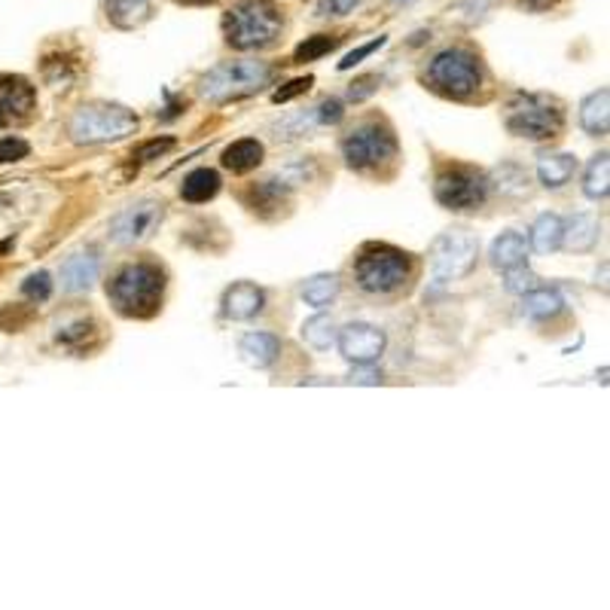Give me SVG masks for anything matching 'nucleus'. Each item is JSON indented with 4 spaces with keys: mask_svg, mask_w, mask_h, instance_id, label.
Here are the masks:
<instances>
[{
    "mask_svg": "<svg viewBox=\"0 0 610 610\" xmlns=\"http://www.w3.org/2000/svg\"><path fill=\"white\" fill-rule=\"evenodd\" d=\"M239 355L253 370H266L282 355V339L272 333H248V336H241Z\"/></svg>",
    "mask_w": 610,
    "mask_h": 610,
    "instance_id": "nucleus-16",
    "label": "nucleus"
},
{
    "mask_svg": "<svg viewBox=\"0 0 610 610\" xmlns=\"http://www.w3.org/2000/svg\"><path fill=\"white\" fill-rule=\"evenodd\" d=\"M22 294L31 302H46V299L52 297V278L46 272H34V275H28V282L22 284Z\"/></svg>",
    "mask_w": 610,
    "mask_h": 610,
    "instance_id": "nucleus-33",
    "label": "nucleus"
},
{
    "mask_svg": "<svg viewBox=\"0 0 610 610\" xmlns=\"http://www.w3.org/2000/svg\"><path fill=\"white\" fill-rule=\"evenodd\" d=\"M581 125L586 129L589 134H608L610 129V92L608 89H598L593 92L581 107Z\"/></svg>",
    "mask_w": 610,
    "mask_h": 610,
    "instance_id": "nucleus-19",
    "label": "nucleus"
},
{
    "mask_svg": "<svg viewBox=\"0 0 610 610\" xmlns=\"http://www.w3.org/2000/svg\"><path fill=\"white\" fill-rule=\"evenodd\" d=\"M343 117H345V110L336 98H327L324 105L318 107V120L324 122V125H336V122L343 120Z\"/></svg>",
    "mask_w": 610,
    "mask_h": 610,
    "instance_id": "nucleus-39",
    "label": "nucleus"
},
{
    "mask_svg": "<svg viewBox=\"0 0 610 610\" xmlns=\"http://www.w3.org/2000/svg\"><path fill=\"white\" fill-rule=\"evenodd\" d=\"M562 232H565V224L562 217L555 214H540L537 224L531 226V248L537 253H552L562 248Z\"/></svg>",
    "mask_w": 610,
    "mask_h": 610,
    "instance_id": "nucleus-24",
    "label": "nucleus"
},
{
    "mask_svg": "<svg viewBox=\"0 0 610 610\" xmlns=\"http://www.w3.org/2000/svg\"><path fill=\"white\" fill-rule=\"evenodd\" d=\"M165 211L163 202H153V199H144L137 205H129L122 208L113 220H110V239L117 244H137V241H147L156 226L163 224Z\"/></svg>",
    "mask_w": 610,
    "mask_h": 610,
    "instance_id": "nucleus-11",
    "label": "nucleus"
},
{
    "mask_svg": "<svg viewBox=\"0 0 610 610\" xmlns=\"http://www.w3.org/2000/svg\"><path fill=\"white\" fill-rule=\"evenodd\" d=\"M610 156L608 153H598L596 159L586 168V178H583V193L589 199H605L610 193Z\"/></svg>",
    "mask_w": 610,
    "mask_h": 610,
    "instance_id": "nucleus-26",
    "label": "nucleus"
},
{
    "mask_svg": "<svg viewBox=\"0 0 610 610\" xmlns=\"http://www.w3.org/2000/svg\"><path fill=\"white\" fill-rule=\"evenodd\" d=\"M314 19H333V15H348L360 0H306Z\"/></svg>",
    "mask_w": 610,
    "mask_h": 610,
    "instance_id": "nucleus-32",
    "label": "nucleus"
},
{
    "mask_svg": "<svg viewBox=\"0 0 610 610\" xmlns=\"http://www.w3.org/2000/svg\"><path fill=\"white\" fill-rule=\"evenodd\" d=\"M598 241V224L589 214H577L571 217L562 232V244H567L571 251H593Z\"/></svg>",
    "mask_w": 610,
    "mask_h": 610,
    "instance_id": "nucleus-25",
    "label": "nucleus"
},
{
    "mask_svg": "<svg viewBox=\"0 0 610 610\" xmlns=\"http://www.w3.org/2000/svg\"><path fill=\"white\" fill-rule=\"evenodd\" d=\"M433 195L436 202L448 211H474L489 199V180L477 168L467 165H452L443 168L433 180Z\"/></svg>",
    "mask_w": 610,
    "mask_h": 610,
    "instance_id": "nucleus-10",
    "label": "nucleus"
},
{
    "mask_svg": "<svg viewBox=\"0 0 610 610\" xmlns=\"http://www.w3.org/2000/svg\"><path fill=\"white\" fill-rule=\"evenodd\" d=\"M355 275L367 294H394L409 278V256L394 248H367L358 256Z\"/></svg>",
    "mask_w": 610,
    "mask_h": 610,
    "instance_id": "nucleus-9",
    "label": "nucleus"
},
{
    "mask_svg": "<svg viewBox=\"0 0 610 610\" xmlns=\"http://www.w3.org/2000/svg\"><path fill=\"white\" fill-rule=\"evenodd\" d=\"M336 333L339 330H336V321L330 314H314V318H309L302 324V339L312 345V348H318V351H324V348L336 343Z\"/></svg>",
    "mask_w": 610,
    "mask_h": 610,
    "instance_id": "nucleus-28",
    "label": "nucleus"
},
{
    "mask_svg": "<svg viewBox=\"0 0 610 610\" xmlns=\"http://www.w3.org/2000/svg\"><path fill=\"white\" fill-rule=\"evenodd\" d=\"M260 163H263V144L253 141V137H241V141L224 149V168H229L232 175L253 171Z\"/></svg>",
    "mask_w": 610,
    "mask_h": 610,
    "instance_id": "nucleus-20",
    "label": "nucleus"
},
{
    "mask_svg": "<svg viewBox=\"0 0 610 610\" xmlns=\"http://www.w3.org/2000/svg\"><path fill=\"white\" fill-rule=\"evenodd\" d=\"M565 125L562 107L547 95H519L506 110V129L528 141H547L555 137Z\"/></svg>",
    "mask_w": 610,
    "mask_h": 610,
    "instance_id": "nucleus-6",
    "label": "nucleus"
},
{
    "mask_svg": "<svg viewBox=\"0 0 610 610\" xmlns=\"http://www.w3.org/2000/svg\"><path fill=\"white\" fill-rule=\"evenodd\" d=\"M284 31V10L278 0H236L224 15L226 44L239 52H256L278 44Z\"/></svg>",
    "mask_w": 610,
    "mask_h": 610,
    "instance_id": "nucleus-1",
    "label": "nucleus"
},
{
    "mask_svg": "<svg viewBox=\"0 0 610 610\" xmlns=\"http://www.w3.org/2000/svg\"><path fill=\"white\" fill-rule=\"evenodd\" d=\"M428 83L446 98H470L482 83V68L477 56L467 49H443L428 64Z\"/></svg>",
    "mask_w": 610,
    "mask_h": 610,
    "instance_id": "nucleus-4",
    "label": "nucleus"
},
{
    "mask_svg": "<svg viewBox=\"0 0 610 610\" xmlns=\"http://www.w3.org/2000/svg\"><path fill=\"white\" fill-rule=\"evenodd\" d=\"M336 343L345 360L351 363H375L385 351L387 336L372 324H348L336 333Z\"/></svg>",
    "mask_w": 610,
    "mask_h": 610,
    "instance_id": "nucleus-12",
    "label": "nucleus"
},
{
    "mask_svg": "<svg viewBox=\"0 0 610 610\" xmlns=\"http://www.w3.org/2000/svg\"><path fill=\"white\" fill-rule=\"evenodd\" d=\"M98 268H101V260L95 251H80L74 256L64 260L61 266V284L68 294H83L89 290L92 284L98 282Z\"/></svg>",
    "mask_w": 610,
    "mask_h": 610,
    "instance_id": "nucleus-14",
    "label": "nucleus"
},
{
    "mask_svg": "<svg viewBox=\"0 0 610 610\" xmlns=\"http://www.w3.org/2000/svg\"><path fill=\"white\" fill-rule=\"evenodd\" d=\"M525 260H528V241L522 239L519 232H504L491 244V266L501 268V272L525 266Z\"/></svg>",
    "mask_w": 610,
    "mask_h": 610,
    "instance_id": "nucleus-18",
    "label": "nucleus"
},
{
    "mask_svg": "<svg viewBox=\"0 0 610 610\" xmlns=\"http://www.w3.org/2000/svg\"><path fill=\"white\" fill-rule=\"evenodd\" d=\"M110 302L125 318H153L163 306L165 275L153 263H132L125 266L107 287Z\"/></svg>",
    "mask_w": 610,
    "mask_h": 610,
    "instance_id": "nucleus-2",
    "label": "nucleus"
},
{
    "mask_svg": "<svg viewBox=\"0 0 610 610\" xmlns=\"http://www.w3.org/2000/svg\"><path fill=\"white\" fill-rule=\"evenodd\" d=\"M268 76H272V68L266 61H224V64H217L214 71L202 76V98H208L214 105L236 101V98L253 95L260 86H266Z\"/></svg>",
    "mask_w": 610,
    "mask_h": 610,
    "instance_id": "nucleus-3",
    "label": "nucleus"
},
{
    "mask_svg": "<svg viewBox=\"0 0 610 610\" xmlns=\"http://www.w3.org/2000/svg\"><path fill=\"white\" fill-rule=\"evenodd\" d=\"M504 287L510 290V294H531V290H537L540 287V278H537L531 268L525 266H516V268H506V282Z\"/></svg>",
    "mask_w": 610,
    "mask_h": 610,
    "instance_id": "nucleus-30",
    "label": "nucleus"
},
{
    "mask_svg": "<svg viewBox=\"0 0 610 610\" xmlns=\"http://www.w3.org/2000/svg\"><path fill=\"white\" fill-rule=\"evenodd\" d=\"M343 156L348 168H355V171L382 168L397 156V137L382 122H360L358 129L345 134Z\"/></svg>",
    "mask_w": 610,
    "mask_h": 610,
    "instance_id": "nucleus-7",
    "label": "nucleus"
},
{
    "mask_svg": "<svg viewBox=\"0 0 610 610\" xmlns=\"http://www.w3.org/2000/svg\"><path fill=\"white\" fill-rule=\"evenodd\" d=\"M379 382H382V372L372 370V363H355L351 385H379Z\"/></svg>",
    "mask_w": 610,
    "mask_h": 610,
    "instance_id": "nucleus-37",
    "label": "nucleus"
},
{
    "mask_svg": "<svg viewBox=\"0 0 610 610\" xmlns=\"http://www.w3.org/2000/svg\"><path fill=\"white\" fill-rule=\"evenodd\" d=\"M284 202V187L278 180H266V183H260V187H253V202L251 208H278Z\"/></svg>",
    "mask_w": 610,
    "mask_h": 610,
    "instance_id": "nucleus-31",
    "label": "nucleus"
},
{
    "mask_svg": "<svg viewBox=\"0 0 610 610\" xmlns=\"http://www.w3.org/2000/svg\"><path fill=\"white\" fill-rule=\"evenodd\" d=\"M183 7H208V3H217V0H178Z\"/></svg>",
    "mask_w": 610,
    "mask_h": 610,
    "instance_id": "nucleus-41",
    "label": "nucleus"
},
{
    "mask_svg": "<svg viewBox=\"0 0 610 610\" xmlns=\"http://www.w3.org/2000/svg\"><path fill=\"white\" fill-rule=\"evenodd\" d=\"M339 46V37H327V34H318V37H309L306 44L299 46L297 56L294 59L297 61H314L321 59V56H327V52H333Z\"/></svg>",
    "mask_w": 610,
    "mask_h": 610,
    "instance_id": "nucleus-29",
    "label": "nucleus"
},
{
    "mask_svg": "<svg viewBox=\"0 0 610 610\" xmlns=\"http://www.w3.org/2000/svg\"><path fill=\"white\" fill-rule=\"evenodd\" d=\"M562 297H559V290H550V287H537L531 294H525L522 297V314L525 318H531V321H547V318H555V314L562 312Z\"/></svg>",
    "mask_w": 610,
    "mask_h": 610,
    "instance_id": "nucleus-22",
    "label": "nucleus"
},
{
    "mask_svg": "<svg viewBox=\"0 0 610 610\" xmlns=\"http://www.w3.org/2000/svg\"><path fill=\"white\" fill-rule=\"evenodd\" d=\"M477 253L479 241L474 232H467V229H448V232H443L431 248L433 282L448 284L458 282L464 275H470L474 266H477Z\"/></svg>",
    "mask_w": 610,
    "mask_h": 610,
    "instance_id": "nucleus-8",
    "label": "nucleus"
},
{
    "mask_svg": "<svg viewBox=\"0 0 610 610\" xmlns=\"http://www.w3.org/2000/svg\"><path fill=\"white\" fill-rule=\"evenodd\" d=\"M339 294V278L336 275H312L309 282L302 284V299L314 306V309H324Z\"/></svg>",
    "mask_w": 610,
    "mask_h": 610,
    "instance_id": "nucleus-27",
    "label": "nucleus"
},
{
    "mask_svg": "<svg viewBox=\"0 0 610 610\" xmlns=\"http://www.w3.org/2000/svg\"><path fill=\"white\" fill-rule=\"evenodd\" d=\"M263 302H266V297L256 284L239 282L224 294V314L232 321H248L256 312H263Z\"/></svg>",
    "mask_w": 610,
    "mask_h": 610,
    "instance_id": "nucleus-15",
    "label": "nucleus"
},
{
    "mask_svg": "<svg viewBox=\"0 0 610 610\" xmlns=\"http://www.w3.org/2000/svg\"><path fill=\"white\" fill-rule=\"evenodd\" d=\"M28 153V141H22V137H0V163H19Z\"/></svg>",
    "mask_w": 610,
    "mask_h": 610,
    "instance_id": "nucleus-34",
    "label": "nucleus"
},
{
    "mask_svg": "<svg viewBox=\"0 0 610 610\" xmlns=\"http://www.w3.org/2000/svg\"><path fill=\"white\" fill-rule=\"evenodd\" d=\"M37 107V92L25 76L0 74V125H19L31 120Z\"/></svg>",
    "mask_w": 610,
    "mask_h": 610,
    "instance_id": "nucleus-13",
    "label": "nucleus"
},
{
    "mask_svg": "<svg viewBox=\"0 0 610 610\" xmlns=\"http://www.w3.org/2000/svg\"><path fill=\"white\" fill-rule=\"evenodd\" d=\"M137 129V117L122 105H86L71 120V137L76 144H107L120 141Z\"/></svg>",
    "mask_w": 610,
    "mask_h": 610,
    "instance_id": "nucleus-5",
    "label": "nucleus"
},
{
    "mask_svg": "<svg viewBox=\"0 0 610 610\" xmlns=\"http://www.w3.org/2000/svg\"><path fill=\"white\" fill-rule=\"evenodd\" d=\"M375 89H379V76H363L358 83H351L348 98H351V101H363V98H370Z\"/></svg>",
    "mask_w": 610,
    "mask_h": 610,
    "instance_id": "nucleus-40",
    "label": "nucleus"
},
{
    "mask_svg": "<svg viewBox=\"0 0 610 610\" xmlns=\"http://www.w3.org/2000/svg\"><path fill=\"white\" fill-rule=\"evenodd\" d=\"M105 13L113 28L134 31L153 19V0H105Z\"/></svg>",
    "mask_w": 610,
    "mask_h": 610,
    "instance_id": "nucleus-17",
    "label": "nucleus"
},
{
    "mask_svg": "<svg viewBox=\"0 0 610 610\" xmlns=\"http://www.w3.org/2000/svg\"><path fill=\"white\" fill-rule=\"evenodd\" d=\"M178 144L175 137H163V141H149V144H144V147L137 149L134 156L141 159V163H149V159H156V156H163L165 149H171Z\"/></svg>",
    "mask_w": 610,
    "mask_h": 610,
    "instance_id": "nucleus-36",
    "label": "nucleus"
},
{
    "mask_svg": "<svg viewBox=\"0 0 610 610\" xmlns=\"http://www.w3.org/2000/svg\"><path fill=\"white\" fill-rule=\"evenodd\" d=\"M314 86V76H299V80H290L284 89H278L272 95V101L275 105H284V101H290V98H297V95H306V92Z\"/></svg>",
    "mask_w": 610,
    "mask_h": 610,
    "instance_id": "nucleus-35",
    "label": "nucleus"
},
{
    "mask_svg": "<svg viewBox=\"0 0 610 610\" xmlns=\"http://www.w3.org/2000/svg\"><path fill=\"white\" fill-rule=\"evenodd\" d=\"M391 3H412V0H391Z\"/></svg>",
    "mask_w": 610,
    "mask_h": 610,
    "instance_id": "nucleus-42",
    "label": "nucleus"
},
{
    "mask_svg": "<svg viewBox=\"0 0 610 610\" xmlns=\"http://www.w3.org/2000/svg\"><path fill=\"white\" fill-rule=\"evenodd\" d=\"M217 193H220V175L214 168H195L193 175L183 180V187H180V195L187 202H193V205H202V202H208Z\"/></svg>",
    "mask_w": 610,
    "mask_h": 610,
    "instance_id": "nucleus-23",
    "label": "nucleus"
},
{
    "mask_svg": "<svg viewBox=\"0 0 610 610\" xmlns=\"http://www.w3.org/2000/svg\"><path fill=\"white\" fill-rule=\"evenodd\" d=\"M574 171H577V156H571V153H555V156H543L540 165H537V178L543 187H550V190H559V187H565L567 180L574 178Z\"/></svg>",
    "mask_w": 610,
    "mask_h": 610,
    "instance_id": "nucleus-21",
    "label": "nucleus"
},
{
    "mask_svg": "<svg viewBox=\"0 0 610 610\" xmlns=\"http://www.w3.org/2000/svg\"><path fill=\"white\" fill-rule=\"evenodd\" d=\"M379 46H385V37H379V40H372V44L360 46V49H355V52H348L343 61H339V71H348V68H355L360 59H367L370 52H375Z\"/></svg>",
    "mask_w": 610,
    "mask_h": 610,
    "instance_id": "nucleus-38",
    "label": "nucleus"
}]
</instances>
